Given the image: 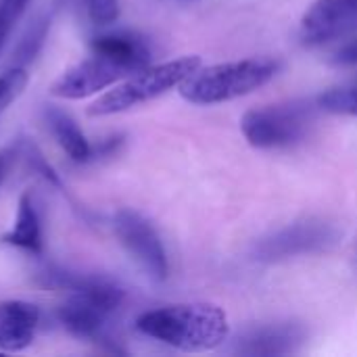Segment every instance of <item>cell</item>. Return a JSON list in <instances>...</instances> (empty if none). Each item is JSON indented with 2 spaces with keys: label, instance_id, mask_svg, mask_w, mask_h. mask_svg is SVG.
Here are the masks:
<instances>
[{
  "label": "cell",
  "instance_id": "obj_1",
  "mask_svg": "<svg viewBox=\"0 0 357 357\" xmlns=\"http://www.w3.org/2000/svg\"><path fill=\"white\" fill-rule=\"evenodd\" d=\"M136 331L186 354L211 351L230 335L226 312L213 303H176L138 316Z\"/></svg>",
  "mask_w": 357,
  "mask_h": 357
},
{
  "label": "cell",
  "instance_id": "obj_2",
  "mask_svg": "<svg viewBox=\"0 0 357 357\" xmlns=\"http://www.w3.org/2000/svg\"><path fill=\"white\" fill-rule=\"evenodd\" d=\"M278 71L274 59H243L199 67L178 88L180 96L192 105H220L251 94L266 86Z\"/></svg>",
  "mask_w": 357,
  "mask_h": 357
},
{
  "label": "cell",
  "instance_id": "obj_3",
  "mask_svg": "<svg viewBox=\"0 0 357 357\" xmlns=\"http://www.w3.org/2000/svg\"><path fill=\"white\" fill-rule=\"evenodd\" d=\"M201 63L203 61L199 54H186L159 65H149L121 79V84L113 86L102 96H98V100H94L88 107V115L90 117L115 115L132 107H138L142 102H149L169 92L172 88L180 86L186 77H190L201 67Z\"/></svg>",
  "mask_w": 357,
  "mask_h": 357
},
{
  "label": "cell",
  "instance_id": "obj_4",
  "mask_svg": "<svg viewBox=\"0 0 357 357\" xmlns=\"http://www.w3.org/2000/svg\"><path fill=\"white\" fill-rule=\"evenodd\" d=\"M312 121V109L301 102L251 109L241 119V130L251 146L284 149L301 142Z\"/></svg>",
  "mask_w": 357,
  "mask_h": 357
},
{
  "label": "cell",
  "instance_id": "obj_5",
  "mask_svg": "<svg viewBox=\"0 0 357 357\" xmlns=\"http://www.w3.org/2000/svg\"><path fill=\"white\" fill-rule=\"evenodd\" d=\"M113 230L121 247L134 257V261L157 282L167 280L169 261L165 247L153 228V224L138 211L119 209L113 218Z\"/></svg>",
  "mask_w": 357,
  "mask_h": 357
},
{
  "label": "cell",
  "instance_id": "obj_6",
  "mask_svg": "<svg viewBox=\"0 0 357 357\" xmlns=\"http://www.w3.org/2000/svg\"><path fill=\"white\" fill-rule=\"evenodd\" d=\"M337 241V230L320 220L295 222L266 238L255 247V257L259 261H282L289 257L312 255L326 251Z\"/></svg>",
  "mask_w": 357,
  "mask_h": 357
},
{
  "label": "cell",
  "instance_id": "obj_7",
  "mask_svg": "<svg viewBox=\"0 0 357 357\" xmlns=\"http://www.w3.org/2000/svg\"><path fill=\"white\" fill-rule=\"evenodd\" d=\"M128 75H132V73L128 69H123L121 65L113 63L107 56L92 52L90 59H84L77 65L69 67L50 86V94L65 98V100H82V98H88L109 86H115L117 82L126 79Z\"/></svg>",
  "mask_w": 357,
  "mask_h": 357
},
{
  "label": "cell",
  "instance_id": "obj_8",
  "mask_svg": "<svg viewBox=\"0 0 357 357\" xmlns=\"http://www.w3.org/2000/svg\"><path fill=\"white\" fill-rule=\"evenodd\" d=\"M356 29L357 0H316L301 19V38L310 46H322Z\"/></svg>",
  "mask_w": 357,
  "mask_h": 357
},
{
  "label": "cell",
  "instance_id": "obj_9",
  "mask_svg": "<svg viewBox=\"0 0 357 357\" xmlns=\"http://www.w3.org/2000/svg\"><path fill=\"white\" fill-rule=\"evenodd\" d=\"M40 326V310L29 301H0V354L27 349Z\"/></svg>",
  "mask_w": 357,
  "mask_h": 357
},
{
  "label": "cell",
  "instance_id": "obj_10",
  "mask_svg": "<svg viewBox=\"0 0 357 357\" xmlns=\"http://www.w3.org/2000/svg\"><path fill=\"white\" fill-rule=\"evenodd\" d=\"M90 48L94 54L111 59L113 63L128 69L130 73H136L151 65V46L136 31L117 29V31L98 33L90 40Z\"/></svg>",
  "mask_w": 357,
  "mask_h": 357
},
{
  "label": "cell",
  "instance_id": "obj_11",
  "mask_svg": "<svg viewBox=\"0 0 357 357\" xmlns=\"http://www.w3.org/2000/svg\"><path fill=\"white\" fill-rule=\"evenodd\" d=\"M4 245L21 249L31 255H40L44 251V234H42V220L36 207V201L29 192L21 195L17 205V215L10 230L0 238Z\"/></svg>",
  "mask_w": 357,
  "mask_h": 357
},
{
  "label": "cell",
  "instance_id": "obj_12",
  "mask_svg": "<svg viewBox=\"0 0 357 357\" xmlns=\"http://www.w3.org/2000/svg\"><path fill=\"white\" fill-rule=\"evenodd\" d=\"M303 333L293 324H276L249 333L236 347L243 356H287L301 343Z\"/></svg>",
  "mask_w": 357,
  "mask_h": 357
},
{
  "label": "cell",
  "instance_id": "obj_13",
  "mask_svg": "<svg viewBox=\"0 0 357 357\" xmlns=\"http://www.w3.org/2000/svg\"><path fill=\"white\" fill-rule=\"evenodd\" d=\"M44 119L54 140L59 142V146L67 153L71 161L75 163L94 161V146L90 144V140L86 138V134L82 132V128L75 123V119L69 113H65L59 107L48 105L44 109Z\"/></svg>",
  "mask_w": 357,
  "mask_h": 357
},
{
  "label": "cell",
  "instance_id": "obj_14",
  "mask_svg": "<svg viewBox=\"0 0 357 357\" xmlns=\"http://www.w3.org/2000/svg\"><path fill=\"white\" fill-rule=\"evenodd\" d=\"M48 27H50V15H40L38 19L31 21V25L25 29L23 38L19 40V44L13 52V65L27 67L36 59V54L44 46V40L48 36Z\"/></svg>",
  "mask_w": 357,
  "mask_h": 357
},
{
  "label": "cell",
  "instance_id": "obj_15",
  "mask_svg": "<svg viewBox=\"0 0 357 357\" xmlns=\"http://www.w3.org/2000/svg\"><path fill=\"white\" fill-rule=\"evenodd\" d=\"M318 107L326 113L357 117V79L322 92L318 96Z\"/></svg>",
  "mask_w": 357,
  "mask_h": 357
},
{
  "label": "cell",
  "instance_id": "obj_16",
  "mask_svg": "<svg viewBox=\"0 0 357 357\" xmlns=\"http://www.w3.org/2000/svg\"><path fill=\"white\" fill-rule=\"evenodd\" d=\"M27 79H29L27 67H19V65H13L4 73H0V117L23 94Z\"/></svg>",
  "mask_w": 357,
  "mask_h": 357
},
{
  "label": "cell",
  "instance_id": "obj_17",
  "mask_svg": "<svg viewBox=\"0 0 357 357\" xmlns=\"http://www.w3.org/2000/svg\"><path fill=\"white\" fill-rule=\"evenodd\" d=\"M31 0H0V52L15 31L17 23L25 15Z\"/></svg>",
  "mask_w": 357,
  "mask_h": 357
},
{
  "label": "cell",
  "instance_id": "obj_18",
  "mask_svg": "<svg viewBox=\"0 0 357 357\" xmlns=\"http://www.w3.org/2000/svg\"><path fill=\"white\" fill-rule=\"evenodd\" d=\"M90 23L107 27L119 19V0H79Z\"/></svg>",
  "mask_w": 357,
  "mask_h": 357
},
{
  "label": "cell",
  "instance_id": "obj_19",
  "mask_svg": "<svg viewBox=\"0 0 357 357\" xmlns=\"http://www.w3.org/2000/svg\"><path fill=\"white\" fill-rule=\"evenodd\" d=\"M19 153L27 159V163H29V167L44 180V182H48V184H52V186H56V188H61V180H59V176H56V172L48 165V161L44 159V155L38 151V146H33V144H23V146H19Z\"/></svg>",
  "mask_w": 357,
  "mask_h": 357
},
{
  "label": "cell",
  "instance_id": "obj_20",
  "mask_svg": "<svg viewBox=\"0 0 357 357\" xmlns=\"http://www.w3.org/2000/svg\"><path fill=\"white\" fill-rule=\"evenodd\" d=\"M17 155H19V146H4L0 151V186L6 180V176H8V172H10V167H13V163L17 159Z\"/></svg>",
  "mask_w": 357,
  "mask_h": 357
},
{
  "label": "cell",
  "instance_id": "obj_21",
  "mask_svg": "<svg viewBox=\"0 0 357 357\" xmlns=\"http://www.w3.org/2000/svg\"><path fill=\"white\" fill-rule=\"evenodd\" d=\"M337 65H357V40L345 44L337 54H335Z\"/></svg>",
  "mask_w": 357,
  "mask_h": 357
}]
</instances>
